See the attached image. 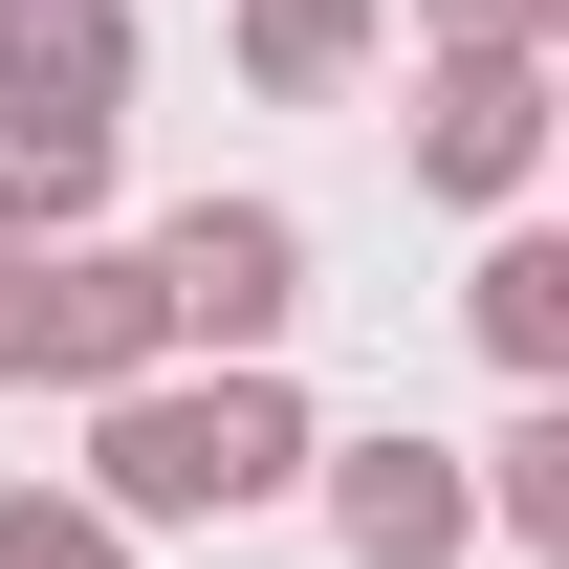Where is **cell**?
<instances>
[{
  "label": "cell",
  "mask_w": 569,
  "mask_h": 569,
  "mask_svg": "<svg viewBox=\"0 0 569 569\" xmlns=\"http://www.w3.org/2000/svg\"><path fill=\"white\" fill-rule=\"evenodd\" d=\"M460 329H482V372L569 395V241H548V219H503L482 263H460Z\"/></svg>",
  "instance_id": "cell-7"
},
{
  "label": "cell",
  "mask_w": 569,
  "mask_h": 569,
  "mask_svg": "<svg viewBox=\"0 0 569 569\" xmlns=\"http://www.w3.org/2000/svg\"><path fill=\"white\" fill-rule=\"evenodd\" d=\"M0 569H132V526H88L67 482H22V503H0Z\"/></svg>",
  "instance_id": "cell-11"
},
{
  "label": "cell",
  "mask_w": 569,
  "mask_h": 569,
  "mask_svg": "<svg viewBox=\"0 0 569 569\" xmlns=\"http://www.w3.org/2000/svg\"><path fill=\"white\" fill-rule=\"evenodd\" d=\"M526 176H548V67H417V198L526 219Z\"/></svg>",
  "instance_id": "cell-5"
},
{
  "label": "cell",
  "mask_w": 569,
  "mask_h": 569,
  "mask_svg": "<svg viewBox=\"0 0 569 569\" xmlns=\"http://www.w3.org/2000/svg\"><path fill=\"white\" fill-rule=\"evenodd\" d=\"M0 132H132V22L110 0H0Z\"/></svg>",
  "instance_id": "cell-6"
},
{
  "label": "cell",
  "mask_w": 569,
  "mask_h": 569,
  "mask_svg": "<svg viewBox=\"0 0 569 569\" xmlns=\"http://www.w3.org/2000/svg\"><path fill=\"white\" fill-rule=\"evenodd\" d=\"M132 372H176L132 241H44V263H0V395H132Z\"/></svg>",
  "instance_id": "cell-3"
},
{
  "label": "cell",
  "mask_w": 569,
  "mask_h": 569,
  "mask_svg": "<svg viewBox=\"0 0 569 569\" xmlns=\"http://www.w3.org/2000/svg\"><path fill=\"white\" fill-rule=\"evenodd\" d=\"M307 482H329V548H351V569H460V548H482L460 438H307Z\"/></svg>",
  "instance_id": "cell-4"
},
{
  "label": "cell",
  "mask_w": 569,
  "mask_h": 569,
  "mask_svg": "<svg viewBox=\"0 0 569 569\" xmlns=\"http://www.w3.org/2000/svg\"><path fill=\"white\" fill-rule=\"evenodd\" d=\"M307 482V395L284 372H132L88 395V526H241V503Z\"/></svg>",
  "instance_id": "cell-1"
},
{
  "label": "cell",
  "mask_w": 569,
  "mask_h": 569,
  "mask_svg": "<svg viewBox=\"0 0 569 569\" xmlns=\"http://www.w3.org/2000/svg\"><path fill=\"white\" fill-rule=\"evenodd\" d=\"M460 482H482V526H503V548H569V395H526V417H503Z\"/></svg>",
  "instance_id": "cell-9"
},
{
  "label": "cell",
  "mask_w": 569,
  "mask_h": 569,
  "mask_svg": "<svg viewBox=\"0 0 569 569\" xmlns=\"http://www.w3.org/2000/svg\"><path fill=\"white\" fill-rule=\"evenodd\" d=\"M132 263H153L176 372H263V351H284V307H307V219H284V198H176Z\"/></svg>",
  "instance_id": "cell-2"
},
{
  "label": "cell",
  "mask_w": 569,
  "mask_h": 569,
  "mask_svg": "<svg viewBox=\"0 0 569 569\" xmlns=\"http://www.w3.org/2000/svg\"><path fill=\"white\" fill-rule=\"evenodd\" d=\"M372 44H395V0H241V88H284V110L372 88Z\"/></svg>",
  "instance_id": "cell-8"
},
{
  "label": "cell",
  "mask_w": 569,
  "mask_h": 569,
  "mask_svg": "<svg viewBox=\"0 0 569 569\" xmlns=\"http://www.w3.org/2000/svg\"><path fill=\"white\" fill-rule=\"evenodd\" d=\"M417 44H438V67H548L569 0H417Z\"/></svg>",
  "instance_id": "cell-10"
}]
</instances>
